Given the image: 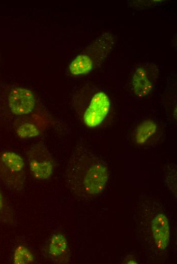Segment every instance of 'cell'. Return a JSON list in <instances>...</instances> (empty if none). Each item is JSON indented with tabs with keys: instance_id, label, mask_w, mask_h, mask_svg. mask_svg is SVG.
Here are the masks:
<instances>
[{
	"instance_id": "6da1fadb",
	"label": "cell",
	"mask_w": 177,
	"mask_h": 264,
	"mask_svg": "<svg viewBox=\"0 0 177 264\" xmlns=\"http://www.w3.org/2000/svg\"><path fill=\"white\" fill-rule=\"evenodd\" d=\"M106 163L83 143L75 147L65 170V181L70 191L83 199L100 194L108 180Z\"/></svg>"
},
{
	"instance_id": "7a4b0ae2",
	"label": "cell",
	"mask_w": 177,
	"mask_h": 264,
	"mask_svg": "<svg viewBox=\"0 0 177 264\" xmlns=\"http://www.w3.org/2000/svg\"><path fill=\"white\" fill-rule=\"evenodd\" d=\"M139 233L143 243L157 256L166 252L170 241L169 222L163 206L148 199L138 207Z\"/></svg>"
},
{
	"instance_id": "3957f363",
	"label": "cell",
	"mask_w": 177,
	"mask_h": 264,
	"mask_svg": "<svg viewBox=\"0 0 177 264\" xmlns=\"http://www.w3.org/2000/svg\"><path fill=\"white\" fill-rule=\"evenodd\" d=\"M72 106L79 119L91 128L100 126L107 117L111 107L107 94L97 86L87 84L74 93Z\"/></svg>"
},
{
	"instance_id": "277c9868",
	"label": "cell",
	"mask_w": 177,
	"mask_h": 264,
	"mask_svg": "<svg viewBox=\"0 0 177 264\" xmlns=\"http://www.w3.org/2000/svg\"><path fill=\"white\" fill-rule=\"evenodd\" d=\"M105 35L95 40L72 60L68 68L70 75H87L104 59L113 44L112 36Z\"/></svg>"
},
{
	"instance_id": "5b68a950",
	"label": "cell",
	"mask_w": 177,
	"mask_h": 264,
	"mask_svg": "<svg viewBox=\"0 0 177 264\" xmlns=\"http://www.w3.org/2000/svg\"><path fill=\"white\" fill-rule=\"evenodd\" d=\"M0 179L14 191L19 192L24 188L25 164L20 155L10 151L0 152Z\"/></svg>"
},
{
	"instance_id": "8992f818",
	"label": "cell",
	"mask_w": 177,
	"mask_h": 264,
	"mask_svg": "<svg viewBox=\"0 0 177 264\" xmlns=\"http://www.w3.org/2000/svg\"><path fill=\"white\" fill-rule=\"evenodd\" d=\"M31 174L38 180H46L54 171L53 157L44 142L41 141L31 146L26 152Z\"/></svg>"
},
{
	"instance_id": "52a82bcc",
	"label": "cell",
	"mask_w": 177,
	"mask_h": 264,
	"mask_svg": "<svg viewBox=\"0 0 177 264\" xmlns=\"http://www.w3.org/2000/svg\"><path fill=\"white\" fill-rule=\"evenodd\" d=\"M37 103L34 93L27 88L15 85L7 91V108L13 116L23 118L29 115L35 111Z\"/></svg>"
},
{
	"instance_id": "ba28073f",
	"label": "cell",
	"mask_w": 177,
	"mask_h": 264,
	"mask_svg": "<svg viewBox=\"0 0 177 264\" xmlns=\"http://www.w3.org/2000/svg\"><path fill=\"white\" fill-rule=\"evenodd\" d=\"M158 69L154 63H148L137 68L132 78V87L139 97H145L152 91L156 82Z\"/></svg>"
},
{
	"instance_id": "9c48e42d",
	"label": "cell",
	"mask_w": 177,
	"mask_h": 264,
	"mask_svg": "<svg viewBox=\"0 0 177 264\" xmlns=\"http://www.w3.org/2000/svg\"><path fill=\"white\" fill-rule=\"evenodd\" d=\"M42 250L44 257L53 263H64L68 261L70 253L68 241L61 233L53 234Z\"/></svg>"
},
{
	"instance_id": "30bf717a",
	"label": "cell",
	"mask_w": 177,
	"mask_h": 264,
	"mask_svg": "<svg viewBox=\"0 0 177 264\" xmlns=\"http://www.w3.org/2000/svg\"><path fill=\"white\" fill-rule=\"evenodd\" d=\"M158 126L152 119L145 120L137 126L134 140L136 144L140 145L146 144L156 134Z\"/></svg>"
},
{
	"instance_id": "8fae6325",
	"label": "cell",
	"mask_w": 177,
	"mask_h": 264,
	"mask_svg": "<svg viewBox=\"0 0 177 264\" xmlns=\"http://www.w3.org/2000/svg\"><path fill=\"white\" fill-rule=\"evenodd\" d=\"M23 118L18 120L15 125V131L18 137L27 139L38 137L41 133L39 126L33 121Z\"/></svg>"
},
{
	"instance_id": "7c38bea8",
	"label": "cell",
	"mask_w": 177,
	"mask_h": 264,
	"mask_svg": "<svg viewBox=\"0 0 177 264\" xmlns=\"http://www.w3.org/2000/svg\"><path fill=\"white\" fill-rule=\"evenodd\" d=\"M35 261V256L27 246L20 244L16 247L13 254V263L28 264Z\"/></svg>"
},
{
	"instance_id": "4fadbf2b",
	"label": "cell",
	"mask_w": 177,
	"mask_h": 264,
	"mask_svg": "<svg viewBox=\"0 0 177 264\" xmlns=\"http://www.w3.org/2000/svg\"><path fill=\"white\" fill-rule=\"evenodd\" d=\"M167 183L170 189L175 194L176 193V169L169 172L167 175Z\"/></svg>"
},
{
	"instance_id": "5bb4252c",
	"label": "cell",
	"mask_w": 177,
	"mask_h": 264,
	"mask_svg": "<svg viewBox=\"0 0 177 264\" xmlns=\"http://www.w3.org/2000/svg\"><path fill=\"white\" fill-rule=\"evenodd\" d=\"M4 208V198L2 192L0 190V214L3 212Z\"/></svg>"
},
{
	"instance_id": "9a60e30c",
	"label": "cell",
	"mask_w": 177,
	"mask_h": 264,
	"mask_svg": "<svg viewBox=\"0 0 177 264\" xmlns=\"http://www.w3.org/2000/svg\"><path fill=\"white\" fill-rule=\"evenodd\" d=\"M129 258H127L128 260H126V263H137L136 261L133 259L131 256H129Z\"/></svg>"
}]
</instances>
